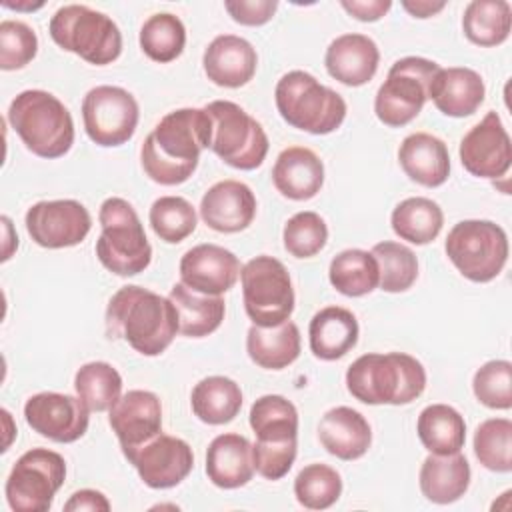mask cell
Segmentation results:
<instances>
[{"mask_svg":"<svg viewBox=\"0 0 512 512\" xmlns=\"http://www.w3.org/2000/svg\"><path fill=\"white\" fill-rule=\"evenodd\" d=\"M210 140L212 120L204 108L172 110L144 138L140 164L156 184H182L198 168L200 154L210 148Z\"/></svg>","mask_w":512,"mask_h":512,"instance_id":"6da1fadb","label":"cell"},{"mask_svg":"<svg viewBox=\"0 0 512 512\" xmlns=\"http://www.w3.org/2000/svg\"><path fill=\"white\" fill-rule=\"evenodd\" d=\"M106 334L122 338L142 356H158L178 334V314L170 298L128 284L106 306Z\"/></svg>","mask_w":512,"mask_h":512,"instance_id":"7a4b0ae2","label":"cell"},{"mask_svg":"<svg viewBox=\"0 0 512 512\" xmlns=\"http://www.w3.org/2000/svg\"><path fill=\"white\" fill-rule=\"evenodd\" d=\"M346 388L364 404H410L426 388V370L406 352H370L348 366Z\"/></svg>","mask_w":512,"mask_h":512,"instance_id":"3957f363","label":"cell"},{"mask_svg":"<svg viewBox=\"0 0 512 512\" xmlns=\"http://www.w3.org/2000/svg\"><path fill=\"white\" fill-rule=\"evenodd\" d=\"M6 118L24 146L40 158H60L74 144L72 114L46 90L34 88L16 94Z\"/></svg>","mask_w":512,"mask_h":512,"instance_id":"277c9868","label":"cell"},{"mask_svg":"<svg viewBox=\"0 0 512 512\" xmlns=\"http://www.w3.org/2000/svg\"><path fill=\"white\" fill-rule=\"evenodd\" d=\"M274 100L282 120L308 134H330L346 118L344 98L304 70L286 72L276 82Z\"/></svg>","mask_w":512,"mask_h":512,"instance_id":"5b68a950","label":"cell"},{"mask_svg":"<svg viewBox=\"0 0 512 512\" xmlns=\"http://www.w3.org/2000/svg\"><path fill=\"white\" fill-rule=\"evenodd\" d=\"M98 220L102 226L96 240L100 264L116 276L144 272L152 260V246L134 206L124 198L110 196L100 204Z\"/></svg>","mask_w":512,"mask_h":512,"instance_id":"8992f818","label":"cell"},{"mask_svg":"<svg viewBox=\"0 0 512 512\" xmlns=\"http://www.w3.org/2000/svg\"><path fill=\"white\" fill-rule=\"evenodd\" d=\"M50 38L94 66H106L122 54V34L116 22L84 4H66L48 24Z\"/></svg>","mask_w":512,"mask_h":512,"instance_id":"52a82bcc","label":"cell"},{"mask_svg":"<svg viewBox=\"0 0 512 512\" xmlns=\"http://www.w3.org/2000/svg\"><path fill=\"white\" fill-rule=\"evenodd\" d=\"M446 256L472 282L494 280L508 260V236L492 220H460L446 236Z\"/></svg>","mask_w":512,"mask_h":512,"instance_id":"ba28073f","label":"cell"},{"mask_svg":"<svg viewBox=\"0 0 512 512\" xmlns=\"http://www.w3.org/2000/svg\"><path fill=\"white\" fill-rule=\"evenodd\" d=\"M212 120L210 150L236 170L262 166L268 154V136L262 124L242 106L230 100H214L204 106Z\"/></svg>","mask_w":512,"mask_h":512,"instance_id":"9c48e42d","label":"cell"},{"mask_svg":"<svg viewBox=\"0 0 512 512\" xmlns=\"http://www.w3.org/2000/svg\"><path fill=\"white\" fill-rule=\"evenodd\" d=\"M438 70L440 66L436 62L420 56L396 60L376 92V118L390 128L410 124L422 112Z\"/></svg>","mask_w":512,"mask_h":512,"instance_id":"30bf717a","label":"cell"},{"mask_svg":"<svg viewBox=\"0 0 512 512\" xmlns=\"http://www.w3.org/2000/svg\"><path fill=\"white\" fill-rule=\"evenodd\" d=\"M244 310L256 326H278L294 312V288L288 268L274 256L260 254L240 270Z\"/></svg>","mask_w":512,"mask_h":512,"instance_id":"8fae6325","label":"cell"},{"mask_svg":"<svg viewBox=\"0 0 512 512\" xmlns=\"http://www.w3.org/2000/svg\"><path fill=\"white\" fill-rule=\"evenodd\" d=\"M66 478L64 458L48 448L24 452L12 466L4 494L14 512H46Z\"/></svg>","mask_w":512,"mask_h":512,"instance_id":"7c38bea8","label":"cell"},{"mask_svg":"<svg viewBox=\"0 0 512 512\" xmlns=\"http://www.w3.org/2000/svg\"><path fill=\"white\" fill-rule=\"evenodd\" d=\"M138 118L136 98L120 86H96L82 100L84 130L94 144L104 148L126 144L136 132Z\"/></svg>","mask_w":512,"mask_h":512,"instance_id":"4fadbf2b","label":"cell"},{"mask_svg":"<svg viewBox=\"0 0 512 512\" xmlns=\"http://www.w3.org/2000/svg\"><path fill=\"white\" fill-rule=\"evenodd\" d=\"M24 224L38 246L58 250L80 244L92 228V216L78 200H40L28 208Z\"/></svg>","mask_w":512,"mask_h":512,"instance_id":"5bb4252c","label":"cell"},{"mask_svg":"<svg viewBox=\"0 0 512 512\" xmlns=\"http://www.w3.org/2000/svg\"><path fill=\"white\" fill-rule=\"evenodd\" d=\"M24 418L40 436L58 444H70L86 434L90 408L78 396L38 392L26 400Z\"/></svg>","mask_w":512,"mask_h":512,"instance_id":"9a60e30c","label":"cell"},{"mask_svg":"<svg viewBox=\"0 0 512 512\" xmlns=\"http://www.w3.org/2000/svg\"><path fill=\"white\" fill-rule=\"evenodd\" d=\"M124 456L136 468L140 480L154 490L178 486L194 466V452L190 444L162 432Z\"/></svg>","mask_w":512,"mask_h":512,"instance_id":"2e32d148","label":"cell"},{"mask_svg":"<svg viewBox=\"0 0 512 512\" xmlns=\"http://www.w3.org/2000/svg\"><path fill=\"white\" fill-rule=\"evenodd\" d=\"M458 154L464 170L478 178L498 180L510 170V136L494 110L464 134Z\"/></svg>","mask_w":512,"mask_h":512,"instance_id":"e0dca14e","label":"cell"},{"mask_svg":"<svg viewBox=\"0 0 512 512\" xmlns=\"http://www.w3.org/2000/svg\"><path fill=\"white\" fill-rule=\"evenodd\" d=\"M180 282L188 288L220 296L228 292L240 276V260L234 252L218 244H198L184 252L178 264Z\"/></svg>","mask_w":512,"mask_h":512,"instance_id":"ac0fdd59","label":"cell"},{"mask_svg":"<svg viewBox=\"0 0 512 512\" xmlns=\"http://www.w3.org/2000/svg\"><path fill=\"white\" fill-rule=\"evenodd\" d=\"M108 422L126 454L162 432L160 398L150 390H128L110 408Z\"/></svg>","mask_w":512,"mask_h":512,"instance_id":"d6986e66","label":"cell"},{"mask_svg":"<svg viewBox=\"0 0 512 512\" xmlns=\"http://www.w3.org/2000/svg\"><path fill=\"white\" fill-rule=\"evenodd\" d=\"M200 218L204 224L222 234L246 230L256 216V196L240 180H220L212 184L200 200Z\"/></svg>","mask_w":512,"mask_h":512,"instance_id":"ffe728a7","label":"cell"},{"mask_svg":"<svg viewBox=\"0 0 512 512\" xmlns=\"http://www.w3.org/2000/svg\"><path fill=\"white\" fill-rule=\"evenodd\" d=\"M202 66L208 80L216 86L240 88L256 74L258 54L246 38L220 34L206 46Z\"/></svg>","mask_w":512,"mask_h":512,"instance_id":"44dd1931","label":"cell"},{"mask_svg":"<svg viewBox=\"0 0 512 512\" xmlns=\"http://www.w3.org/2000/svg\"><path fill=\"white\" fill-rule=\"evenodd\" d=\"M380 64V50L366 34H342L334 38L324 54L328 74L344 86H362L370 82Z\"/></svg>","mask_w":512,"mask_h":512,"instance_id":"7402d4cb","label":"cell"},{"mask_svg":"<svg viewBox=\"0 0 512 512\" xmlns=\"http://www.w3.org/2000/svg\"><path fill=\"white\" fill-rule=\"evenodd\" d=\"M276 190L290 200H310L324 184V164L320 156L306 146L284 148L272 168Z\"/></svg>","mask_w":512,"mask_h":512,"instance_id":"603a6c76","label":"cell"},{"mask_svg":"<svg viewBox=\"0 0 512 512\" xmlns=\"http://www.w3.org/2000/svg\"><path fill=\"white\" fill-rule=\"evenodd\" d=\"M486 86L482 76L466 66L440 68L432 80L428 100L452 118H464L474 114L484 102Z\"/></svg>","mask_w":512,"mask_h":512,"instance_id":"cb8c5ba5","label":"cell"},{"mask_svg":"<svg viewBox=\"0 0 512 512\" xmlns=\"http://www.w3.org/2000/svg\"><path fill=\"white\" fill-rule=\"evenodd\" d=\"M318 438L328 454L340 460H358L372 444V428L358 410L336 406L320 418Z\"/></svg>","mask_w":512,"mask_h":512,"instance_id":"d4e9b609","label":"cell"},{"mask_svg":"<svg viewBox=\"0 0 512 512\" xmlns=\"http://www.w3.org/2000/svg\"><path fill=\"white\" fill-rule=\"evenodd\" d=\"M398 162L410 180L426 188H438L450 176L448 148L428 132L408 134L398 148Z\"/></svg>","mask_w":512,"mask_h":512,"instance_id":"484cf974","label":"cell"},{"mask_svg":"<svg viewBox=\"0 0 512 512\" xmlns=\"http://www.w3.org/2000/svg\"><path fill=\"white\" fill-rule=\"evenodd\" d=\"M252 444L246 436L226 432L218 434L206 450L208 480L224 490L246 486L254 476Z\"/></svg>","mask_w":512,"mask_h":512,"instance_id":"4316f807","label":"cell"},{"mask_svg":"<svg viewBox=\"0 0 512 512\" xmlns=\"http://www.w3.org/2000/svg\"><path fill=\"white\" fill-rule=\"evenodd\" d=\"M358 320L342 306L318 310L308 326L310 350L316 358L332 362L346 356L358 342Z\"/></svg>","mask_w":512,"mask_h":512,"instance_id":"83f0119b","label":"cell"},{"mask_svg":"<svg viewBox=\"0 0 512 512\" xmlns=\"http://www.w3.org/2000/svg\"><path fill=\"white\" fill-rule=\"evenodd\" d=\"M470 476V464L464 454H430L420 466L418 482L426 500L452 504L466 494Z\"/></svg>","mask_w":512,"mask_h":512,"instance_id":"f1b7e54d","label":"cell"},{"mask_svg":"<svg viewBox=\"0 0 512 512\" xmlns=\"http://www.w3.org/2000/svg\"><path fill=\"white\" fill-rule=\"evenodd\" d=\"M250 360L266 370H282L300 356V330L292 320L278 326L252 324L246 334Z\"/></svg>","mask_w":512,"mask_h":512,"instance_id":"f546056e","label":"cell"},{"mask_svg":"<svg viewBox=\"0 0 512 512\" xmlns=\"http://www.w3.org/2000/svg\"><path fill=\"white\" fill-rule=\"evenodd\" d=\"M168 298L172 300L178 314V332L188 338H202L220 328L226 304L222 296H210L188 288L178 282L170 288Z\"/></svg>","mask_w":512,"mask_h":512,"instance_id":"4dcf8cb0","label":"cell"},{"mask_svg":"<svg viewBox=\"0 0 512 512\" xmlns=\"http://www.w3.org/2000/svg\"><path fill=\"white\" fill-rule=\"evenodd\" d=\"M190 404L194 416L204 424H228L242 408V390L232 378L208 376L192 388Z\"/></svg>","mask_w":512,"mask_h":512,"instance_id":"1f68e13d","label":"cell"},{"mask_svg":"<svg viewBox=\"0 0 512 512\" xmlns=\"http://www.w3.org/2000/svg\"><path fill=\"white\" fill-rule=\"evenodd\" d=\"M422 446L430 454L460 452L466 442V422L462 414L448 404L426 406L416 422Z\"/></svg>","mask_w":512,"mask_h":512,"instance_id":"d6a6232c","label":"cell"},{"mask_svg":"<svg viewBox=\"0 0 512 512\" xmlns=\"http://www.w3.org/2000/svg\"><path fill=\"white\" fill-rule=\"evenodd\" d=\"M390 224L400 240L424 246L438 238L444 226V212L438 202L424 196H412L396 204Z\"/></svg>","mask_w":512,"mask_h":512,"instance_id":"836d02e7","label":"cell"},{"mask_svg":"<svg viewBox=\"0 0 512 512\" xmlns=\"http://www.w3.org/2000/svg\"><path fill=\"white\" fill-rule=\"evenodd\" d=\"M328 280L336 292L358 298L378 288L380 272L372 252L362 248H348L336 254L328 268Z\"/></svg>","mask_w":512,"mask_h":512,"instance_id":"e575fe53","label":"cell"},{"mask_svg":"<svg viewBox=\"0 0 512 512\" xmlns=\"http://www.w3.org/2000/svg\"><path fill=\"white\" fill-rule=\"evenodd\" d=\"M512 8L506 0H472L464 8L462 30L476 46H498L508 40Z\"/></svg>","mask_w":512,"mask_h":512,"instance_id":"d590c367","label":"cell"},{"mask_svg":"<svg viewBox=\"0 0 512 512\" xmlns=\"http://www.w3.org/2000/svg\"><path fill=\"white\" fill-rule=\"evenodd\" d=\"M250 428L256 440H298V410L280 394H264L250 408Z\"/></svg>","mask_w":512,"mask_h":512,"instance_id":"8d00e7d4","label":"cell"},{"mask_svg":"<svg viewBox=\"0 0 512 512\" xmlns=\"http://www.w3.org/2000/svg\"><path fill=\"white\" fill-rule=\"evenodd\" d=\"M74 390L90 412H104L122 396V376L108 362H86L74 374Z\"/></svg>","mask_w":512,"mask_h":512,"instance_id":"74e56055","label":"cell"},{"mask_svg":"<svg viewBox=\"0 0 512 512\" xmlns=\"http://www.w3.org/2000/svg\"><path fill=\"white\" fill-rule=\"evenodd\" d=\"M142 52L160 64L176 60L186 46V28L176 14H152L140 28Z\"/></svg>","mask_w":512,"mask_h":512,"instance_id":"f35d334b","label":"cell"},{"mask_svg":"<svg viewBox=\"0 0 512 512\" xmlns=\"http://www.w3.org/2000/svg\"><path fill=\"white\" fill-rule=\"evenodd\" d=\"M370 252L378 262V272H380L378 286L384 292L396 294L412 288V284L418 278V258L408 246L400 242L384 240L374 244Z\"/></svg>","mask_w":512,"mask_h":512,"instance_id":"ab89813d","label":"cell"},{"mask_svg":"<svg viewBox=\"0 0 512 512\" xmlns=\"http://www.w3.org/2000/svg\"><path fill=\"white\" fill-rule=\"evenodd\" d=\"M154 234L166 244H178L188 238L198 224L194 206L182 196H160L152 202L148 214Z\"/></svg>","mask_w":512,"mask_h":512,"instance_id":"60d3db41","label":"cell"},{"mask_svg":"<svg viewBox=\"0 0 512 512\" xmlns=\"http://www.w3.org/2000/svg\"><path fill=\"white\" fill-rule=\"evenodd\" d=\"M342 494V478L328 464H308L294 480V496L308 510H326L338 502Z\"/></svg>","mask_w":512,"mask_h":512,"instance_id":"b9f144b4","label":"cell"},{"mask_svg":"<svg viewBox=\"0 0 512 512\" xmlns=\"http://www.w3.org/2000/svg\"><path fill=\"white\" fill-rule=\"evenodd\" d=\"M474 454L492 472L512 470V422L508 418H488L474 432Z\"/></svg>","mask_w":512,"mask_h":512,"instance_id":"7bdbcfd3","label":"cell"},{"mask_svg":"<svg viewBox=\"0 0 512 512\" xmlns=\"http://www.w3.org/2000/svg\"><path fill=\"white\" fill-rule=\"evenodd\" d=\"M284 248L294 258H312L316 256L328 240V226L324 218L312 210L296 212L282 230Z\"/></svg>","mask_w":512,"mask_h":512,"instance_id":"ee69618b","label":"cell"},{"mask_svg":"<svg viewBox=\"0 0 512 512\" xmlns=\"http://www.w3.org/2000/svg\"><path fill=\"white\" fill-rule=\"evenodd\" d=\"M472 390L480 404L492 410H510L512 406V364L508 360H490L482 364L472 378Z\"/></svg>","mask_w":512,"mask_h":512,"instance_id":"f6af8a7d","label":"cell"},{"mask_svg":"<svg viewBox=\"0 0 512 512\" xmlns=\"http://www.w3.org/2000/svg\"><path fill=\"white\" fill-rule=\"evenodd\" d=\"M38 52L36 32L22 20L0 22V68L20 70L34 60Z\"/></svg>","mask_w":512,"mask_h":512,"instance_id":"bcb514c9","label":"cell"},{"mask_svg":"<svg viewBox=\"0 0 512 512\" xmlns=\"http://www.w3.org/2000/svg\"><path fill=\"white\" fill-rule=\"evenodd\" d=\"M298 452V440H284V442H264L256 440L252 444V462L254 470L266 480H280L284 478Z\"/></svg>","mask_w":512,"mask_h":512,"instance_id":"7dc6e473","label":"cell"},{"mask_svg":"<svg viewBox=\"0 0 512 512\" xmlns=\"http://www.w3.org/2000/svg\"><path fill=\"white\" fill-rule=\"evenodd\" d=\"M226 12L242 26H262L272 20L278 2L276 0H226Z\"/></svg>","mask_w":512,"mask_h":512,"instance_id":"c3c4849f","label":"cell"},{"mask_svg":"<svg viewBox=\"0 0 512 512\" xmlns=\"http://www.w3.org/2000/svg\"><path fill=\"white\" fill-rule=\"evenodd\" d=\"M340 6L360 22H376L392 8V2L390 0H342Z\"/></svg>","mask_w":512,"mask_h":512,"instance_id":"681fc988","label":"cell"},{"mask_svg":"<svg viewBox=\"0 0 512 512\" xmlns=\"http://www.w3.org/2000/svg\"><path fill=\"white\" fill-rule=\"evenodd\" d=\"M64 510L66 512H80V510H90V512H108L110 510V502L108 498L98 492V490H92V488H84V490H78L74 492L66 504H64Z\"/></svg>","mask_w":512,"mask_h":512,"instance_id":"f907efd6","label":"cell"},{"mask_svg":"<svg viewBox=\"0 0 512 512\" xmlns=\"http://www.w3.org/2000/svg\"><path fill=\"white\" fill-rule=\"evenodd\" d=\"M446 2H432V0H402V8L412 14L414 18H430L444 10Z\"/></svg>","mask_w":512,"mask_h":512,"instance_id":"816d5d0a","label":"cell"},{"mask_svg":"<svg viewBox=\"0 0 512 512\" xmlns=\"http://www.w3.org/2000/svg\"><path fill=\"white\" fill-rule=\"evenodd\" d=\"M2 226H4V252H2V262H6L12 252L18 248V236H12V222L8 216H2Z\"/></svg>","mask_w":512,"mask_h":512,"instance_id":"f5cc1de1","label":"cell"},{"mask_svg":"<svg viewBox=\"0 0 512 512\" xmlns=\"http://www.w3.org/2000/svg\"><path fill=\"white\" fill-rule=\"evenodd\" d=\"M2 6H6V8H12V10H36V8H42L44 4L40 2V4H28V6H24V4H12V2H2Z\"/></svg>","mask_w":512,"mask_h":512,"instance_id":"db71d44e","label":"cell"}]
</instances>
